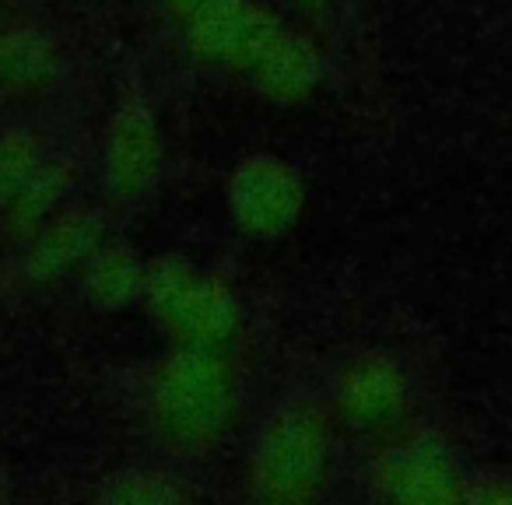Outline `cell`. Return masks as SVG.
Here are the masks:
<instances>
[{
  "mask_svg": "<svg viewBox=\"0 0 512 505\" xmlns=\"http://www.w3.org/2000/svg\"><path fill=\"white\" fill-rule=\"evenodd\" d=\"M144 302L151 316L186 348L221 351L239 334L242 309L235 292L214 274H204L190 260L165 253L144 271Z\"/></svg>",
  "mask_w": 512,
  "mask_h": 505,
  "instance_id": "obj_1",
  "label": "cell"
},
{
  "mask_svg": "<svg viewBox=\"0 0 512 505\" xmlns=\"http://www.w3.org/2000/svg\"><path fill=\"white\" fill-rule=\"evenodd\" d=\"M151 411L172 442L207 446L232 418V369L211 348L179 344L155 372Z\"/></svg>",
  "mask_w": 512,
  "mask_h": 505,
  "instance_id": "obj_2",
  "label": "cell"
},
{
  "mask_svg": "<svg viewBox=\"0 0 512 505\" xmlns=\"http://www.w3.org/2000/svg\"><path fill=\"white\" fill-rule=\"evenodd\" d=\"M330 460L327 418L306 400H288L267 418L253 449V495L267 502H306L320 491Z\"/></svg>",
  "mask_w": 512,
  "mask_h": 505,
  "instance_id": "obj_3",
  "label": "cell"
},
{
  "mask_svg": "<svg viewBox=\"0 0 512 505\" xmlns=\"http://www.w3.org/2000/svg\"><path fill=\"white\" fill-rule=\"evenodd\" d=\"M302 179L285 158L253 155L232 172L228 183V211L239 232L253 239L285 235L302 214Z\"/></svg>",
  "mask_w": 512,
  "mask_h": 505,
  "instance_id": "obj_4",
  "label": "cell"
},
{
  "mask_svg": "<svg viewBox=\"0 0 512 505\" xmlns=\"http://www.w3.org/2000/svg\"><path fill=\"white\" fill-rule=\"evenodd\" d=\"M281 22L253 0H204L193 15H186V46L207 64L246 67Z\"/></svg>",
  "mask_w": 512,
  "mask_h": 505,
  "instance_id": "obj_5",
  "label": "cell"
},
{
  "mask_svg": "<svg viewBox=\"0 0 512 505\" xmlns=\"http://www.w3.org/2000/svg\"><path fill=\"white\" fill-rule=\"evenodd\" d=\"M158 169H162V134L155 113L141 95H130L113 113L102 144L106 183L120 197H141L158 179Z\"/></svg>",
  "mask_w": 512,
  "mask_h": 505,
  "instance_id": "obj_6",
  "label": "cell"
},
{
  "mask_svg": "<svg viewBox=\"0 0 512 505\" xmlns=\"http://www.w3.org/2000/svg\"><path fill=\"white\" fill-rule=\"evenodd\" d=\"M463 481L467 477L460 474L453 456L432 435L400 442L376 467V488L390 502H453L460 498Z\"/></svg>",
  "mask_w": 512,
  "mask_h": 505,
  "instance_id": "obj_7",
  "label": "cell"
},
{
  "mask_svg": "<svg viewBox=\"0 0 512 505\" xmlns=\"http://www.w3.org/2000/svg\"><path fill=\"white\" fill-rule=\"evenodd\" d=\"M109 239L106 214L95 207H67L32 232L29 253H25V278L53 281L60 274L81 267L95 249Z\"/></svg>",
  "mask_w": 512,
  "mask_h": 505,
  "instance_id": "obj_8",
  "label": "cell"
},
{
  "mask_svg": "<svg viewBox=\"0 0 512 505\" xmlns=\"http://www.w3.org/2000/svg\"><path fill=\"white\" fill-rule=\"evenodd\" d=\"M407 376L397 358L362 355L337 376L334 400L337 411L358 428H376L393 421L407 407Z\"/></svg>",
  "mask_w": 512,
  "mask_h": 505,
  "instance_id": "obj_9",
  "label": "cell"
},
{
  "mask_svg": "<svg viewBox=\"0 0 512 505\" xmlns=\"http://www.w3.org/2000/svg\"><path fill=\"white\" fill-rule=\"evenodd\" d=\"M246 71L253 74L260 95H267L278 106H292L316 92L323 78V57L306 36L278 29L264 50L249 60Z\"/></svg>",
  "mask_w": 512,
  "mask_h": 505,
  "instance_id": "obj_10",
  "label": "cell"
},
{
  "mask_svg": "<svg viewBox=\"0 0 512 505\" xmlns=\"http://www.w3.org/2000/svg\"><path fill=\"white\" fill-rule=\"evenodd\" d=\"M81 271H85V295L102 313L127 309L130 302H137L144 295V271H148V264L123 239L102 242L92 257L81 264Z\"/></svg>",
  "mask_w": 512,
  "mask_h": 505,
  "instance_id": "obj_11",
  "label": "cell"
},
{
  "mask_svg": "<svg viewBox=\"0 0 512 505\" xmlns=\"http://www.w3.org/2000/svg\"><path fill=\"white\" fill-rule=\"evenodd\" d=\"M57 74V46L32 25L0 32V85L15 92L43 88Z\"/></svg>",
  "mask_w": 512,
  "mask_h": 505,
  "instance_id": "obj_12",
  "label": "cell"
},
{
  "mask_svg": "<svg viewBox=\"0 0 512 505\" xmlns=\"http://www.w3.org/2000/svg\"><path fill=\"white\" fill-rule=\"evenodd\" d=\"M71 176H74V169L67 158H46L36 176L25 183V190L4 207L11 225H15L18 232L32 235L43 221H50L53 214L60 211V200H64L67 186H71Z\"/></svg>",
  "mask_w": 512,
  "mask_h": 505,
  "instance_id": "obj_13",
  "label": "cell"
},
{
  "mask_svg": "<svg viewBox=\"0 0 512 505\" xmlns=\"http://www.w3.org/2000/svg\"><path fill=\"white\" fill-rule=\"evenodd\" d=\"M190 495L193 491L165 470H120V474L106 477V488H102L106 502L127 505H169L186 502Z\"/></svg>",
  "mask_w": 512,
  "mask_h": 505,
  "instance_id": "obj_14",
  "label": "cell"
},
{
  "mask_svg": "<svg viewBox=\"0 0 512 505\" xmlns=\"http://www.w3.org/2000/svg\"><path fill=\"white\" fill-rule=\"evenodd\" d=\"M43 162V144L32 130L18 127L0 134V207H8L25 190V183L36 176Z\"/></svg>",
  "mask_w": 512,
  "mask_h": 505,
  "instance_id": "obj_15",
  "label": "cell"
},
{
  "mask_svg": "<svg viewBox=\"0 0 512 505\" xmlns=\"http://www.w3.org/2000/svg\"><path fill=\"white\" fill-rule=\"evenodd\" d=\"M460 498H467V502H512V484L502 477H484L481 484H470L467 477Z\"/></svg>",
  "mask_w": 512,
  "mask_h": 505,
  "instance_id": "obj_16",
  "label": "cell"
},
{
  "mask_svg": "<svg viewBox=\"0 0 512 505\" xmlns=\"http://www.w3.org/2000/svg\"><path fill=\"white\" fill-rule=\"evenodd\" d=\"M165 4H169V11H176V15H193V11L200 8V4H204V0H165Z\"/></svg>",
  "mask_w": 512,
  "mask_h": 505,
  "instance_id": "obj_17",
  "label": "cell"
},
{
  "mask_svg": "<svg viewBox=\"0 0 512 505\" xmlns=\"http://www.w3.org/2000/svg\"><path fill=\"white\" fill-rule=\"evenodd\" d=\"M295 4H302V8H309V11H320L327 0H295Z\"/></svg>",
  "mask_w": 512,
  "mask_h": 505,
  "instance_id": "obj_18",
  "label": "cell"
}]
</instances>
